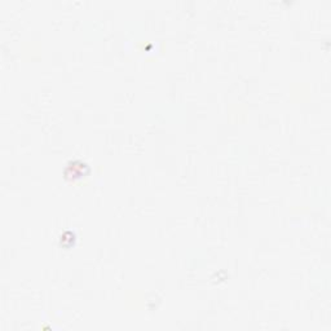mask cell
I'll return each mask as SVG.
<instances>
[{
  "label": "cell",
  "mask_w": 331,
  "mask_h": 331,
  "mask_svg": "<svg viewBox=\"0 0 331 331\" xmlns=\"http://www.w3.org/2000/svg\"><path fill=\"white\" fill-rule=\"evenodd\" d=\"M84 169H89L88 166L85 165V163L82 162H71L70 165L67 166V168L65 169V175L66 177H71V179H77V177H82L84 176L85 173Z\"/></svg>",
  "instance_id": "obj_1"
}]
</instances>
